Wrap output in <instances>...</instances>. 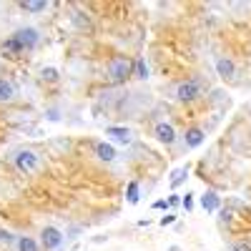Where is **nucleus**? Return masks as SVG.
Instances as JSON below:
<instances>
[{"label":"nucleus","instance_id":"obj_21","mask_svg":"<svg viewBox=\"0 0 251 251\" xmlns=\"http://www.w3.org/2000/svg\"><path fill=\"white\" fill-rule=\"evenodd\" d=\"M174 221H176V216L169 214V216H163V219H161V226H169V224H174Z\"/></svg>","mask_w":251,"mask_h":251},{"label":"nucleus","instance_id":"obj_24","mask_svg":"<svg viewBox=\"0 0 251 251\" xmlns=\"http://www.w3.org/2000/svg\"><path fill=\"white\" fill-rule=\"evenodd\" d=\"M178 203H181L178 196H171V199H169V206H178Z\"/></svg>","mask_w":251,"mask_h":251},{"label":"nucleus","instance_id":"obj_2","mask_svg":"<svg viewBox=\"0 0 251 251\" xmlns=\"http://www.w3.org/2000/svg\"><path fill=\"white\" fill-rule=\"evenodd\" d=\"M201 93H203V83H201L199 78L181 83V86H178V91H176L178 100H183V103H188V100H196V98H199Z\"/></svg>","mask_w":251,"mask_h":251},{"label":"nucleus","instance_id":"obj_16","mask_svg":"<svg viewBox=\"0 0 251 251\" xmlns=\"http://www.w3.org/2000/svg\"><path fill=\"white\" fill-rule=\"evenodd\" d=\"M18 251H38V244L28 236H20L18 239Z\"/></svg>","mask_w":251,"mask_h":251},{"label":"nucleus","instance_id":"obj_13","mask_svg":"<svg viewBox=\"0 0 251 251\" xmlns=\"http://www.w3.org/2000/svg\"><path fill=\"white\" fill-rule=\"evenodd\" d=\"M186 178H188V166H181V169H176L171 174V188H178Z\"/></svg>","mask_w":251,"mask_h":251},{"label":"nucleus","instance_id":"obj_9","mask_svg":"<svg viewBox=\"0 0 251 251\" xmlns=\"http://www.w3.org/2000/svg\"><path fill=\"white\" fill-rule=\"evenodd\" d=\"M216 71H219V75L221 78H234V73H236V66L228 58H219L216 60Z\"/></svg>","mask_w":251,"mask_h":251},{"label":"nucleus","instance_id":"obj_20","mask_svg":"<svg viewBox=\"0 0 251 251\" xmlns=\"http://www.w3.org/2000/svg\"><path fill=\"white\" fill-rule=\"evenodd\" d=\"M181 203H183L186 211H191V208H194V194H186V196L181 199Z\"/></svg>","mask_w":251,"mask_h":251},{"label":"nucleus","instance_id":"obj_26","mask_svg":"<svg viewBox=\"0 0 251 251\" xmlns=\"http://www.w3.org/2000/svg\"><path fill=\"white\" fill-rule=\"evenodd\" d=\"M169 251H183V249H181V246H176V244H174V246H169Z\"/></svg>","mask_w":251,"mask_h":251},{"label":"nucleus","instance_id":"obj_25","mask_svg":"<svg viewBox=\"0 0 251 251\" xmlns=\"http://www.w3.org/2000/svg\"><path fill=\"white\" fill-rule=\"evenodd\" d=\"M234 251H249V246H244V244H239V246H234Z\"/></svg>","mask_w":251,"mask_h":251},{"label":"nucleus","instance_id":"obj_23","mask_svg":"<svg viewBox=\"0 0 251 251\" xmlns=\"http://www.w3.org/2000/svg\"><path fill=\"white\" fill-rule=\"evenodd\" d=\"M153 208H169V201H156Z\"/></svg>","mask_w":251,"mask_h":251},{"label":"nucleus","instance_id":"obj_6","mask_svg":"<svg viewBox=\"0 0 251 251\" xmlns=\"http://www.w3.org/2000/svg\"><path fill=\"white\" fill-rule=\"evenodd\" d=\"M106 136H111L116 143H123V146H128L133 141V133L128 128H123V126H111V128H106Z\"/></svg>","mask_w":251,"mask_h":251},{"label":"nucleus","instance_id":"obj_17","mask_svg":"<svg viewBox=\"0 0 251 251\" xmlns=\"http://www.w3.org/2000/svg\"><path fill=\"white\" fill-rule=\"evenodd\" d=\"M126 199H128V203L133 206V203H138V183L136 181H131L128 183V188H126Z\"/></svg>","mask_w":251,"mask_h":251},{"label":"nucleus","instance_id":"obj_4","mask_svg":"<svg viewBox=\"0 0 251 251\" xmlns=\"http://www.w3.org/2000/svg\"><path fill=\"white\" fill-rule=\"evenodd\" d=\"M13 38L20 43V48H23V50L35 48V46H38V40H40V35H38V30H35V28H20V30H15V35H13Z\"/></svg>","mask_w":251,"mask_h":251},{"label":"nucleus","instance_id":"obj_22","mask_svg":"<svg viewBox=\"0 0 251 251\" xmlns=\"http://www.w3.org/2000/svg\"><path fill=\"white\" fill-rule=\"evenodd\" d=\"M0 241H13V236H10L8 231H3V228H0Z\"/></svg>","mask_w":251,"mask_h":251},{"label":"nucleus","instance_id":"obj_11","mask_svg":"<svg viewBox=\"0 0 251 251\" xmlns=\"http://www.w3.org/2000/svg\"><path fill=\"white\" fill-rule=\"evenodd\" d=\"M96 153H98L100 161H113L116 158V149H113L111 143H98L96 146Z\"/></svg>","mask_w":251,"mask_h":251},{"label":"nucleus","instance_id":"obj_15","mask_svg":"<svg viewBox=\"0 0 251 251\" xmlns=\"http://www.w3.org/2000/svg\"><path fill=\"white\" fill-rule=\"evenodd\" d=\"M3 50L8 53V55H18V53H23V48H20V43L15 38H8L5 43H3Z\"/></svg>","mask_w":251,"mask_h":251},{"label":"nucleus","instance_id":"obj_18","mask_svg":"<svg viewBox=\"0 0 251 251\" xmlns=\"http://www.w3.org/2000/svg\"><path fill=\"white\" fill-rule=\"evenodd\" d=\"M48 8V3H23V10L28 13H43Z\"/></svg>","mask_w":251,"mask_h":251},{"label":"nucleus","instance_id":"obj_8","mask_svg":"<svg viewBox=\"0 0 251 251\" xmlns=\"http://www.w3.org/2000/svg\"><path fill=\"white\" fill-rule=\"evenodd\" d=\"M201 206H203V211H219V206H221V199L216 191H206L201 196Z\"/></svg>","mask_w":251,"mask_h":251},{"label":"nucleus","instance_id":"obj_12","mask_svg":"<svg viewBox=\"0 0 251 251\" xmlns=\"http://www.w3.org/2000/svg\"><path fill=\"white\" fill-rule=\"evenodd\" d=\"M15 96V86L10 80H0V103H5Z\"/></svg>","mask_w":251,"mask_h":251},{"label":"nucleus","instance_id":"obj_10","mask_svg":"<svg viewBox=\"0 0 251 251\" xmlns=\"http://www.w3.org/2000/svg\"><path fill=\"white\" fill-rule=\"evenodd\" d=\"M203 131L201 128H191V131H186V146L188 149H196V146H201L203 143Z\"/></svg>","mask_w":251,"mask_h":251},{"label":"nucleus","instance_id":"obj_1","mask_svg":"<svg viewBox=\"0 0 251 251\" xmlns=\"http://www.w3.org/2000/svg\"><path fill=\"white\" fill-rule=\"evenodd\" d=\"M108 75H111L113 80H126L128 75H133V63H131L128 58H123V55L113 58V60L108 63Z\"/></svg>","mask_w":251,"mask_h":251},{"label":"nucleus","instance_id":"obj_7","mask_svg":"<svg viewBox=\"0 0 251 251\" xmlns=\"http://www.w3.org/2000/svg\"><path fill=\"white\" fill-rule=\"evenodd\" d=\"M156 138L161 141V143H174L176 141V131H174V126L171 123H158L156 126Z\"/></svg>","mask_w":251,"mask_h":251},{"label":"nucleus","instance_id":"obj_19","mask_svg":"<svg viewBox=\"0 0 251 251\" xmlns=\"http://www.w3.org/2000/svg\"><path fill=\"white\" fill-rule=\"evenodd\" d=\"M40 75H43V80H58V71L55 68H43Z\"/></svg>","mask_w":251,"mask_h":251},{"label":"nucleus","instance_id":"obj_14","mask_svg":"<svg viewBox=\"0 0 251 251\" xmlns=\"http://www.w3.org/2000/svg\"><path fill=\"white\" fill-rule=\"evenodd\" d=\"M133 75L136 78H149V66H146V58H136L133 60Z\"/></svg>","mask_w":251,"mask_h":251},{"label":"nucleus","instance_id":"obj_3","mask_svg":"<svg viewBox=\"0 0 251 251\" xmlns=\"http://www.w3.org/2000/svg\"><path fill=\"white\" fill-rule=\"evenodd\" d=\"M15 166H18L20 171H25V174L35 171V169H38V153L30 151V149L18 151V153H15Z\"/></svg>","mask_w":251,"mask_h":251},{"label":"nucleus","instance_id":"obj_5","mask_svg":"<svg viewBox=\"0 0 251 251\" xmlns=\"http://www.w3.org/2000/svg\"><path fill=\"white\" fill-rule=\"evenodd\" d=\"M40 239H43V246L46 249H58L63 244V234L58 231L55 226H46L43 234H40Z\"/></svg>","mask_w":251,"mask_h":251}]
</instances>
